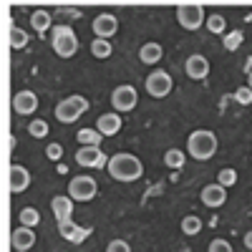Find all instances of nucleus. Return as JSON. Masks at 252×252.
I'll return each instance as SVG.
<instances>
[{
    "mask_svg": "<svg viewBox=\"0 0 252 252\" xmlns=\"http://www.w3.org/2000/svg\"><path fill=\"white\" fill-rule=\"evenodd\" d=\"M106 152H101V146H81L76 152V164L83 166V169H106L109 166Z\"/></svg>",
    "mask_w": 252,
    "mask_h": 252,
    "instance_id": "nucleus-8",
    "label": "nucleus"
},
{
    "mask_svg": "<svg viewBox=\"0 0 252 252\" xmlns=\"http://www.w3.org/2000/svg\"><path fill=\"white\" fill-rule=\"evenodd\" d=\"M184 161H187V152H182V149H166L164 152V164L169 169H182Z\"/></svg>",
    "mask_w": 252,
    "mask_h": 252,
    "instance_id": "nucleus-23",
    "label": "nucleus"
},
{
    "mask_svg": "<svg viewBox=\"0 0 252 252\" xmlns=\"http://www.w3.org/2000/svg\"><path fill=\"white\" fill-rule=\"evenodd\" d=\"M199 199H202V204L204 207H212V209H217V207H222L224 202H227V189L222 187V184H207L202 192H199Z\"/></svg>",
    "mask_w": 252,
    "mask_h": 252,
    "instance_id": "nucleus-14",
    "label": "nucleus"
},
{
    "mask_svg": "<svg viewBox=\"0 0 252 252\" xmlns=\"http://www.w3.org/2000/svg\"><path fill=\"white\" fill-rule=\"evenodd\" d=\"M28 134H31L33 139H46V136H48V124H46L43 119L31 121V124H28Z\"/></svg>",
    "mask_w": 252,
    "mask_h": 252,
    "instance_id": "nucleus-30",
    "label": "nucleus"
},
{
    "mask_svg": "<svg viewBox=\"0 0 252 252\" xmlns=\"http://www.w3.org/2000/svg\"><path fill=\"white\" fill-rule=\"evenodd\" d=\"M217 184H222L224 189L235 187V184H237V172H235V169H229V166L220 169V172H217Z\"/></svg>",
    "mask_w": 252,
    "mask_h": 252,
    "instance_id": "nucleus-29",
    "label": "nucleus"
},
{
    "mask_svg": "<svg viewBox=\"0 0 252 252\" xmlns=\"http://www.w3.org/2000/svg\"><path fill=\"white\" fill-rule=\"evenodd\" d=\"M242 40H245V33L242 31H232V33H224V38H222V43H224V51H229V53H235L240 46H242Z\"/></svg>",
    "mask_w": 252,
    "mask_h": 252,
    "instance_id": "nucleus-28",
    "label": "nucleus"
},
{
    "mask_svg": "<svg viewBox=\"0 0 252 252\" xmlns=\"http://www.w3.org/2000/svg\"><path fill=\"white\" fill-rule=\"evenodd\" d=\"M177 23H179L184 31H199V28L207 23L204 8L197 5V3H179V5H177Z\"/></svg>",
    "mask_w": 252,
    "mask_h": 252,
    "instance_id": "nucleus-5",
    "label": "nucleus"
},
{
    "mask_svg": "<svg viewBox=\"0 0 252 252\" xmlns=\"http://www.w3.org/2000/svg\"><path fill=\"white\" fill-rule=\"evenodd\" d=\"M38 96L33 94V91H18L15 96H13V111L15 114H20V116H31V114H35L38 111Z\"/></svg>",
    "mask_w": 252,
    "mask_h": 252,
    "instance_id": "nucleus-12",
    "label": "nucleus"
},
{
    "mask_svg": "<svg viewBox=\"0 0 252 252\" xmlns=\"http://www.w3.org/2000/svg\"><path fill=\"white\" fill-rule=\"evenodd\" d=\"M58 232H61V237L63 240H68V242H83L86 240L94 229L91 227H81V224H76L73 220H66V222H58Z\"/></svg>",
    "mask_w": 252,
    "mask_h": 252,
    "instance_id": "nucleus-13",
    "label": "nucleus"
},
{
    "mask_svg": "<svg viewBox=\"0 0 252 252\" xmlns=\"http://www.w3.org/2000/svg\"><path fill=\"white\" fill-rule=\"evenodd\" d=\"M182 232L189 235V237L199 235V232H202V220H199L197 215H187V217L182 220Z\"/></svg>",
    "mask_w": 252,
    "mask_h": 252,
    "instance_id": "nucleus-26",
    "label": "nucleus"
},
{
    "mask_svg": "<svg viewBox=\"0 0 252 252\" xmlns=\"http://www.w3.org/2000/svg\"><path fill=\"white\" fill-rule=\"evenodd\" d=\"M96 192H98V184L89 174H78L68 182V197L73 202H91L96 197Z\"/></svg>",
    "mask_w": 252,
    "mask_h": 252,
    "instance_id": "nucleus-6",
    "label": "nucleus"
},
{
    "mask_svg": "<svg viewBox=\"0 0 252 252\" xmlns=\"http://www.w3.org/2000/svg\"><path fill=\"white\" fill-rule=\"evenodd\" d=\"M235 101L240 103V106H250V103H252V89L250 86H240L235 91Z\"/></svg>",
    "mask_w": 252,
    "mask_h": 252,
    "instance_id": "nucleus-31",
    "label": "nucleus"
},
{
    "mask_svg": "<svg viewBox=\"0 0 252 252\" xmlns=\"http://www.w3.org/2000/svg\"><path fill=\"white\" fill-rule=\"evenodd\" d=\"M10 245H13V250L15 252H28L33 245H35V232L31 227H15V232L10 235Z\"/></svg>",
    "mask_w": 252,
    "mask_h": 252,
    "instance_id": "nucleus-17",
    "label": "nucleus"
},
{
    "mask_svg": "<svg viewBox=\"0 0 252 252\" xmlns=\"http://www.w3.org/2000/svg\"><path fill=\"white\" fill-rule=\"evenodd\" d=\"M86 111H89V98L73 94V96H66L63 101H58L53 114H56V119L61 124H76Z\"/></svg>",
    "mask_w": 252,
    "mask_h": 252,
    "instance_id": "nucleus-3",
    "label": "nucleus"
},
{
    "mask_svg": "<svg viewBox=\"0 0 252 252\" xmlns=\"http://www.w3.org/2000/svg\"><path fill=\"white\" fill-rule=\"evenodd\" d=\"M136 103H139V94H136L134 86H129V83L116 86L111 91V106H114L116 114H126V111L136 109Z\"/></svg>",
    "mask_w": 252,
    "mask_h": 252,
    "instance_id": "nucleus-9",
    "label": "nucleus"
},
{
    "mask_svg": "<svg viewBox=\"0 0 252 252\" xmlns=\"http://www.w3.org/2000/svg\"><path fill=\"white\" fill-rule=\"evenodd\" d=\"M121 126H124V119H121V114H116V111L101 114L98 121H96V129L101 131V136H116V134L121 131Z\"/></svg>",
    "mask_w": 252,
    "mask_h": 252,
    "instance_id": "nucleus-16",
    "label": "nucleus"
},
{
    "mask_svg": "<svg viewBox=\"0 0 252 252\" xmlns=\"http://www.w3.org/2000/svg\"><path fill=\"white\" fill-rule=\"evenodd\" d=\"M51 46L58 58H71L78 51V35L73 33L71 26H56L51 31Z\"/></svg>",
    "mask_w": 252,
    "mask_h": 252,
    "instance_id": "nucleus-4",
    "label": "nucleus"
},
{
    "mask_svg": "<svg viewBox=\"0 0 252 252\" xmlns=\"http://www.w3.org/2000/svg\"><path fill=\"white\" fill-rule=\"evenodd\" d=\"M172 86H174V81H172V76L166 73V71H152L149 76H146V81H144V89H146V94H149L152 98H166L172 94Z\"/></svg>",
    "mask_w": 252,
    "mask_h": 252,
    "instance_id": "nucleus-7",
    "label": "nucleus"
},
{
    "mask_svg": "<svg viewBox=\"0 0 252 252\" xmlns=\"http://www.w3.org/2000/svg\"><path fill=\"white\" fill-rule=\"evenodd\" d=\"M51 212H53V217H56V222H66V220H71V212H73V199L66 194V197H53L51 199Z\"/></svg>",
    "mask_w": 252,
    "mask_h": 252,
    "instance_id": "nucleus-18",
    "label": "nucleus"
},
{
    "mask_svg": "<svg viewBox=\"0 0 252 252\" xmlns=\"http://www.w3.org/2000/svg\"><path fill=\"white\" fill-rule=\"evenodd\" d=\"M217 146H220V141H217L215 131L197 129L187 139V154L192 159H197V161H207V159H212L217 154Z\"/></svg>",
    "mask_w": 252,
    "mask_h": 252,
    "instance_id": "nucleus-2",
    "label": "nucleus"
},
{
    "mask_svg": "<svg viewBox=\"0 0 252 252\" xmlns=\"http://www.w3.org/2000/svg\"><path fill=\"white\" fill-rule=\"evenodd\" d=\"M184 71H187V76L192 78V81H204L209 76V61H207V56L192 53V56L184 61Z\"/></svg>",
    "mask_w": 252,
    "mask_h": 252,
    "instance_id": "nucleus-11",
    "label": "nucleus"
},
{
    "mask_svg": "<svg viewBox=\"0 0 252 252\" xmlns=\"http://www.w3.org/2000/svg\"><path fill=\"white\" fill-rule=\"evenodd\" d=\"M91 31H94L96 38L111 40V38L119 33V20H116V15H111V13H98V15L94 18V23H91Z\"/></svg>",
    "mask_w": 252,
    "mask_h": 252,
    "instance_id": "nucleus-10",
    "label": "nucleus"
},
{
    "mask_svg": "<svg viewBox=\"0 0 252 252\" xmlns=\"http://www.w3.org/2000/svg\"><path fill=\"white\" fill-rule=\"evenodd\" d=\"M207 252H232V245H229L227 240H222V237H215L212 242H209Z\"/></svg>",
    "mask_w": 252,
    "mask_h": 252,
    "instance_id": "nucleus-32",
    "label": "nucleus"
},
{
    "mask_svg": "<svg viewBox=\"0 0 252 252\" xmlns=\"http://www.w3.org/2000/svg\"><path fill=\"white\" fill-rule=\"evenodd\" d=\"M242 242H245V247L252 252V229H250V232H245V237H242Z\"/></svg>",
    "mask_w": 252,
    "mask_h": 252,
    "instance_id": "nucleus-35",
    "label": "nucleus"
},
{
    "mask_svg": "<svg viewBox=\"0 0 252 252\" xmlns=\"http://www.w3.org/2000/svg\"><path fill=\"white\" fill-rule=\"evenodd\" d=\"M18 222L23 224V227H31V229H35L38 224H40V212L35 207H23L18 212Z\"/></svg>",
    "mask_w": 252,
    "mask_h": 252,
    "instance_id": "nucleus-22",
    "label": "nucleus"
},
{
    "mask_svg": "<svg viewBox=\"0 0 252 252\" xmlns=\"http://www.w3.org/2000/svg\"><path fill=\"white\" fill-rule=\"evenodd\" d=\"M247 86H250V89H252V71H250V73H247Z\"/></svg>",
    "mask_w": 252,
    "mask_h": 252,
    "instance_id": "nucleus-36",
    "label": "nucleus"
},
{
    "mask_svg": "<svg viewBox=\"0 0 252 252\" xmlns=\"http://www.w3.org/2000/svg\"><path fill=\"white\" fill-rule=\"evenodd\" d=\"M164 58V48L159 46V43H144L141 48H139V61L144 63V66H157V63Z\"/></svg>",
    "mask_w": 252,
    "mask_h": 252,
    "instance_id": "nucleus-19",
    "label": "nucleus"
},
{
    "mask_svg": "<svg viewBox=\"0 0 252 252\" xmlns=\"http://www.w3.org/2000/svg\"><path fill=\"white\" fill-rule=\"evenodd\" d=\"M76 141H78V146H101L103 136L98 129H81L76 134Z\"/></svg>",
    "mask_w": 252,
    "mask_h": 252,
    "instance_id": "nucleus-21",
    "label": "nucleus"
},
{
    "mask_svg": "<svg viewBox=\"0 0 252 252\" xmlns=\"http://www.w3.org/2000/svg\"><path fill=\"white\" fill-rule=\"evenodd\" d=\"M51 26H53V15H51L48 10H35V13H31V28H33L38 35H43L46 31H51Z\"/></svg>",
    "mask_w": 252,
    "mask_h": 252,
    "instance_id": "nucleus-20",
    "label": "nucleus"
},
{
    "mask_svg": "<svg viewBox=\"0 0 252 252\" xmlns=\"http://www.w3.org/2000/svg\"><path fill=\"white\" fill-rule=\"evenodd\" d=\"M46 157H48L51 161H58V159L63 157V146H61V144H48V146H46Z\"/></svg>",
    "mask_w": 252,
    "mask_h": 252,
    "instance_id": "nucleus-34",
    "label": "nucleus"
},
{
    "mask_svg": "<svg viewBox=\"0 0 252 252\" xmlns=\"http://www.w3.org/2000/svg\"><path fill=\"white\" fill-rule=\"evenodd\" d=\"M106 252H131V247H129L126 240H111L106 245Z\"/></svg>",
    "mask_w": 252,
    "mask_h": 252,
    "instance_id": "nucleus-33",
    "label": "nucleus"
},
{
    "mask_svg": "<svg viewBox=\"0 0 252 252\" xmlns=\"http://www.w3.org/2000/svg\"><path fill=\"white\" fill-rule=\"evenodd\" d=\"M204 26H207L209 33H215V35H224V33H227V20H224V15H220V13L209 15Z\"/></svg>",
    "mask_w": 252,
    "mask_h": 252,
    "instance_id": "nucleus-25",
    "label": "nucleus"
},
{
    "mask_svg": "<svg viewBox=\"0 0 252 252\" xmlns=\"http://www.w3.org/2000/svg\"><path fill=\"white\" fill-rule=\"evenodd\" d=\"M91 53H94V58H109L111 53H114V46H111V40H103V38H94L91 40Z\"/></svg>",
    "mask_w": 252,
    "mask_h": 252,
    "instance_id": "nucleus-24",
    "label": "nucleus"
},
{
    "mask_svg": "<svg viewBox=\"0 0 252 252\" xmlns=\"http://www.w3.org/2000/svg\"><path fill=\"white\" fill-rule=\"evenodd\" d=\"M106 172L116 179V182H136L144 177V164L139 157L129 154V152H116L109 159Z\"/></svg>",
    "mask_w": 252,
    "mask_h": 252,
    "instance_id": "nucleus-1",
    "label": "nucleus"
},
{
    "mask_svg": "<svg viewBox=\"0 0 252 252\" xmlns=\"http://www.w3.org/2000/svg\"><path fill=\"white\" fill-rule=\"evenodd\" d=\"M8 184H10V192L13 194H23L26 189L31 187V172L20 164L10 166V174H8Z\"/></svg>",
    "mask_w": 252,
    "mask_h": 252,
    "instance_id": "nucleus-15",
    "label": "nucleus"
},
{
    "mask_svg": "<svg viewBox=\"0 0 252 252\" xmlns=\"http://www.w3.org/2000/svg\"><path fill=\"white\" fill-rule=\"evenodd\" d=\"M28 40H31V35H28V31H23V28H10V46H13V51H20V48H26L28 46Z\"/></svg>",
    "mask_w": 252,
    "mask_h": 252,
    "instance_id": "nucleus-27",
    "label": "nucleus"
}]
</instances>
